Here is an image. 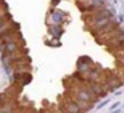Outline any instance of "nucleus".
<instances>
[{
  "instance_id": "nucleus-1",
  "label": "nucleus",
  "mask_w": 124,
  "mask_h": 113,
  "mask_svg": "<svg viewBox=\"0 0 124 113\" xmlns=\"http://www.w3.org/2000/svg\"><path fill=\"white\" fill-rule=\"evenodd\" d=\"M75 96L78 97L79 100L89 102V104H95V102L97 101V96H95L93 92L89 89V86H81V88L76 89Z\"/></svg>"
},
{
  "instance_id": "nucleus-2",
  "label": "nucleus",
  "mask_w": 124,
  "mask_h": 113,
  "mask_svg": "<svg viewBox=\"0 0 124 113\" xmlns=\"http://www.w3.org/2000/svg\"><path fill=\"white\" fill-rule=\"evenodd\" d=\"M88 86H89V89L93 92L95 96H97V97L107 96V91H105V88L103 86L101 83H89Z\"/></svg>"
},
{
  "instance_id": "nucleus-3",
  "label": "nucleus",
  "mask_w": 124,
  "mask_h": 113,
  "mask_svg": "<svg viewBox=\"0 0 124 113\" xmlns=\"http://www.w3.org/2000/svg\"><path fill=\"white\" fill-rule=\"evenodd\" d=\"M64 108H65V113H81V108L79 106V104L73 100H65L64 102Z\"/></svg>"
},
{
  "instance_id": "nucleus-4",
  "label": "nucleus",
  "mask_w": 124,
  "mask_h": 113,
  "mask_svg": "<svg viewBox=\"0 0 124 113\" xmlns=\"http://www.w3.org/2000/svg\"><path fill=\"white\" fill-rule=\"evenodd\" d=\"M51 15H52V17H54V21H56L57 24H60V23L63 21V17H64V16H63V14H60V12L54 11Z\"/></svg>"
},
{
  "instance_id": "nucleus-5",
  "label": "nucleus",
  "mask_w": 124,
  "mask_h": 113,
  "mask_svg": "<svg viewBox=\"0 0 124 113\" xmlns=\"http://www.w3.org/2000/svg\"><path fill=\"white\" fill-rule=\"evenodd\" d=\"M117 106H120V102H115V104H113L112 106H111V109H116Z\"/></svg>"
}]
</instances>
